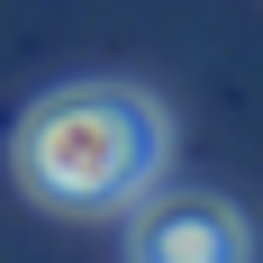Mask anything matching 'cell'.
<instances>
[{
  "mask_svg": "<svg viewBox=\"0 0 263 263\" xmlns=\"http://www.w3.org/2000/svg\"><path fill=\"white\" fill-rule=\"evenodd\" d=\"M9 155H18L27 200H46L64 218H109V209H127V200H145L163 182L173 118L136 82H64L18 118Z\"/></svg>",
  "mask_w": 263,
  "mask_h": 263,
  "instance_id": "1",
  "label": "cell"
},
{
  "mask_svg": "<svg viewBox=\"0 0 263 263\" xmlns=\"http://www.w3.org/2000/svg\"><path fill=\"white\" fill-rule=\"evenodd\" d=\"M245 209L218 200V191H145L127 200V263H245Z\"/></svg>",
  "mask_w": 263,
  "mask_h": 263,
  "instance_id": "2",
  "label": "cell"
}]
</instances>
